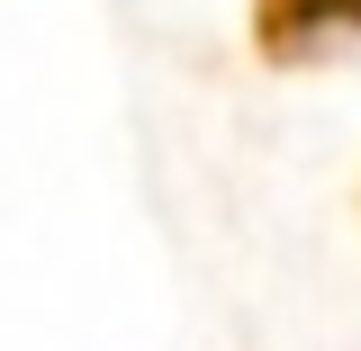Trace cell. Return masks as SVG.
I'll return each instance as SVG.
<instances>
[{
	"label": "cell",
	"mask_w": 361,
	"mask_h": 351,
	"mask_svg": "<svg viewBox=\"0 0 361 351\" xmlns=\"http://www.w3.org/2000/svg\"><path fill=\"white\" fill-rule=\"evenodd\" d=\"M361 37V0H253V45L271 63H316Z\"/></svg>",
	"instance_id": "1"
}]
</instances>
